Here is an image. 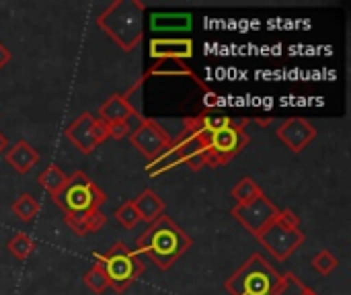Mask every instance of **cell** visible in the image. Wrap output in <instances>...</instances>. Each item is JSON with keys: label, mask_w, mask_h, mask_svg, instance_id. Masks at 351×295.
<instances>
[{"label": "cell", "mask_w": 351, "mask_h": 295, "mask_svg": "<svg viewBox=\"0 0 351 295\" xmlns=\"http://www.w3.org/2000/svg\"><path fill=\"white\" fill-rule=\"evenodd\" d=\"M187 164L191 170H199L208 164V129L202 125L199 117H185L183 131L173 140L171 148L148 164V175L158 177L175 166Z\"/></svg>", "instance_id": "6da1fadb"}, {"label": "cell", "mask_w": 351, "mask_h": 295, "mask_svg": "<svg viewBox=\"0 0 351 295\" xmlns=\"http://www.w3.org/2000/svg\"><path fill=\"white\" fill-rule=\"evenodd\" d=\"M191 238L177 222H173L169 216H160L148 224L144 234L138 238L136 253L146 255L158 269L169 271L191 248Z\"/></svg>", "instance_id": "7a4b0ae2"}, {"label": "cell", "mask_w": 351, "mask_h": 295, "mask_svg": "<svg viewBox=\"0 0 351 295\" xmlns=\"http://www.w3.org/2000/svg\"><path fill=\"white\" fill-rule=\"evenodd\" d=\"M146 4L142 0H115L99 16L97 27L123 51H134L142 37V18Z\"/></svg>", "instance_id": "3957f363"}, {"label": "cell", "mask_w": 351, "mask_h": 295, "mask_svg": "<svg viewBox=\"0 0 351 295\" xmlns=\"http://www.w3.org/2000/svg\"><path fill=\"white\" fill-rule=\"evenodd\" d=\"M282 285V273L269 265V261L255 253L243 263V267L232 273L224 287L230 295H276Z\"/></svg>", "instance_id": "277c9868"}, {"label": "cell", "mask_w": 351, "mask_h": 295, "mask_svg": "<svg viewBox=\"0 0 351 295\" xmlns=\"http://www.w3.org/2000/svg\"><path fill=\"white\" fill-rule=\"evenodd\" d=\"M95 263L103 269L109 287L117 294H123L144 273L140 253L128 248L123 242H115L105 255H95Z\"/></svg>", "instance_id": "5b68a950"}, {"label": "cell", "mask_w": 351, "mask_h": 295, "mask_svg": "<svg viewBox=\"0 0 351 295\" xmlns=\"http://www.w3.org/2000/svg\"><path fill=\"white\" fill-rule=\"evenodd\" d=\"M51 201L64 211V216H84L97 211L107 201V195L86 172L76 170L72 177H68L62 191L51 197Z\"/></svg>", "instance_id": "8992f818"}, {"label": "cell", "mask_w": 351, "mask_h": 295, "mask_svg": "<svg viewBox=\"0 0 351 295\" xmlns=\"http://www.w3.org/2000/svg\"><path fill=\"white\" fill-rule=\"evenodd\" d=\"M251 119H232L230 125L208 131V164L210 168L226 166L232 158H237L249 144V136L245 127Z\"/></svg>", "instance_id": "52a82bcc"}, {"label": "cell", "mask_w": 351, "mask_h": 295, "mask_svg": "<svg viewBox=\"0 0 351 295\" xmlns=\"http://www.w3.org/2000/svg\"><path fill=\"white\" fill-rule=\"evenodd\" d=\"M255 238L280 263H286L306 242V236L300 228H288V226L280 224L278 220H274L269 226H265Z\"/></svg>", "instance_id": "ba28073f"}, {"label": "cell", "mask_w": 351, "mask_h": 295, "mask_svg": "<svg viewBox=\"0 0 351 295\" xmlns=\"http://www.w3.org/2000/svg\"><path fill=\"white\" fill-rule=\"evenodd\" d=\"M130 144L150 162L160 158L173 144V138L169 131L152 117H142L138 121V127L130 133Z\"/></svg>", "instance_id": "9c48e42d"}, {"label": "cell", "mask_w": 351, "mask_h": 295, "mask_svg": "<svg viewBox=\"0 0 351 295\" xmlns=\"http://www.w3.org/2000/svg\"><path fill=\"white\" fill-rule=\"evenodd\" d=\"M66 138L72 142L74 148H78V152L90 154L105 140H109V133L107 125L101 119H97L93 113H82L66 127Z\"/></svg>", "instance_id": "30bf717a"}, {"label": "cell", "mask_w": 351, "mask_h": 295, "mask_svg": "<svg viewBox=\"0 0 351 295\" xmlns=\"http://www.w3.org/2000/svg\"><path fill=\"white\" fill-rule=\"evenodd\" d=\"M146 80L140 76L123 94L121 92H113L109 99H105L101 105H99V111H97V119H101L103 123H117V121H130L132 117H136L138 121L144 117L142 113H140V109L134 105V97H136V92L142 88V84H144Z\"/></svg>", "instance_id": "8fae6325"}, {"label": "cell", "mask_w": 351, "mask_h": 295, "mask_svg": "<svg viewBox=\"0 0 351 295\" xmlns=\"http://www.w3.org/2000/svg\"><path fill=\"white\" fill-rule=\"evenodd\" d=\"M278 211H280L278 205L263 193L257 199H253L251 203L234 205L230 214L245 230H249L253 236H257L265 226H269L276 220Z\"/></svg>", "instance_id": "7c38bea8"}, {"label": "cell", "mask_w": 351, "mask_h": 295, "mask_svg": "<svg viewBox=\"0 0 351 295\" xmlns=\"http://www.w3.org/2000/svg\"><path fill=\"white\" fill-rule=\"evenodd\" d=\"M278 138L280 142L294 154H300L315 138H317V129L311 121L302 119V117H292L288 121H284L278 127Z\"/></svg>", "instance_id": "4fadbf2b"}, {"label": "cell", "mask_w": 351, "mask_h": 295, "mask_svg": "<svg viewBox=\"0 0 351 295\" xmlns=\"http://www.w3.org/2000/svg\"><path fill=\"white\" fill-rule=\"evenodd\" d=\"M193 53V41L189 37H156L150 41V57L156 62H185Z\"/></svg>", "instance_id": "5bb4252c"}, {"label": "cell", "mask_w": 351, "mask_h": 295, "mask_svg": "<svg viewBox=\"0 0 351 295\" xmlns=\"http://www.w3.org/2000/svg\"><path fill=\"white\" fill-rule=\"evenodd\" d=\"M4 158L6 164H10L19 175H27L39 162V152L27 140H19L12 148L6 150Z\"/></svg>", "instance_id": "9a60e30c"}, {"label": "cell", "mask_w": 351, "mask_h": 295, "mask_svg": "<svg viewBox=\"0 0 351 295\" xmlns=\"http://www.w3.org/2000/svg\"><path fill=\"white\" fill-rule=\"evenodd\" d=\"M132 205L138 211L140 222L146 224H152L154 220L165 216V201L152 189H144L142 193H138V197L132 199Z\"/></svg>", "instance_id": "2e32d148"}, {"label": "cell", "mask_w": 351, "mask_h": 295, "mask_svg": "<svg viewBox=\"0 0 351 295\" xmlns=\"http://www.w3.org/2000/svg\"><path fill=\"white\" fill-rule=\"evenodd\" d=\"M150 76H187V78H191L204 92H208V90H212L191 68H187L185 66V62H156L148 72H144L142 74V78L146 80V78H150Z\"/></svg>", "instance_id": "e0dca14e"}, {"label": "cell", "mask_w": 351, "mask_h": 295, "mask_svg": "<svg viewBox=\"0 0 351 295\" xmlns=\"http://www.w3.org/2000/svg\"><path fill=\"white\" fill-rule=\"evenodd\" d=\"M105 222H107V218L99 209L97 211H90V214H84V216H64V224L76 236L95 234V232H99L105 226Z\"/></svg>", "instance_id": "ac0fdd59"}, {"label": "cell", "mask_w": 351, "mask_h": 295, "mask_svg": "<svg viewBox=\"0 0 351 295\" xmlns=\"http://www.w3.org/2000/svg\"><path fill=\"white\" fill-rule=\"evenodd\" d=\"M152 31H169V29H189L191 27V14H152L150 16Z\"/></svg>", "instance_id": "d6986e66"}, {"label": "cell", "mask_w": 351, "mask_h": 295, "mask_svg": "<svg viewBox=\"0 0 351 295\" xmlns=\"http://www.w3.org/2000/svg\"><path fill=\"white\" fill-rule=\"evenodd\" d=\"M10 211H12V214L16 216V220H21L23 224H29V222H33L35 216L39 214V203H37V199H35L33 195L23 193V195H19V197L12 201Z\"/></svg>", "instance_id": "ffe728a7"}, {"label": "cell", "mask_w": 351, "mask_h": 295, "mask_svg": "<svg viewBox=\"0 0 351 295\" xmlns=\"http://www.w3.org/2000/svg\"><path fill=\"white\" fill-rule=\"evenodd\" d=\"M37 181H39V185L49 193V197H53V195H58V193L62 191V187L66 185L68 175H66L60 166L51 164V166H47V168L39 175Z\"/></svg>", "instance_id": "44dd1931"}, {"label": "cell", "mask_w": 351, "mask_h": 295, "mask_svg": "<svg viewBox=\"0 0 351 295\" xmlns=\"http://www.w3.org/2000/svg\"><path fill=\"white\" fill-rule=\"evenodd\" d=\"M232 199L237 201V205H245L251 203L253 199H257L259 195H263V189L257 185V181H253L251 177H243L230 191Z\"/></svg>", "instance_id": "7402d4cb"}, {"label": "cell", "mask_w": 351, "mask_h": 295, "mask_svg": "<svg viewBox=\"0 0 351 295\" xmlns=\"http://www.w3.org/2000/svg\"><path fill=\"white\" fill-rule=\"evenodd\" d=\"M35 240L29 236V234H25V232H16L8 242H6V251L16 259V261H27L31 255H33V251H35Z\"/></svg>", "instance_id": "603a6c76"}, {"label": "cell", "mask_w": 351, "mask_h": 295, "mask_svg": "<svg viewBox=\"0 0 351 295\" xmlns=\"http://www.w3.org/2000/svg\"><path fill=\"white\" fill-rule=\"evenodd\" d=\"M276 295H319L315 290L306 287L294 273L282 275V285L276 292Z\"/></svg>", "instance_id": "cb8c5ba5"}, {"label": "cell", "mask_w": 351, "mask_h": 295, "mask_svg": "<svg viewBox=\"0 0 351 295\" xmlns=\"http://www.w3.org/2000/svg\"><path fill=\"white\" fill-rule=\"evenodd\" d=\"M337 267H339V259H337L331 251H327V248L319 251V253L315 255V259H313V269H315L319 275L329 277Z\"/></svg>", "instance_id": "d4e9b609"}, {"label": "cell", "mask_w": 351, "mask_h": 295, "mask_svg": "<svg viewBox=\"0 0 351 295\" xmlns=\"http://www.w3.org/2000/svg\"><path fill=\"white\" fill-rule=\"evenodd\" d=\"M82 281H84V285L93 292V294L101 295L105 294V290H109V283H107V277H105V273H103V269L95 263L86 273H84V277H82Z\"/></svg>", "instance_id": "484cf974"}, {"label": "cell", "mask_w": 351, "mask_h": 295, "mask_svg": "<svg viewBox=\"0 0 351 295\" xmlns=\"http://www.w3.org/2000/svg\"><path fill=\"white\" fill-rule=\"evenodd\" d=\"M115 220H117L125 230H134V228L140 224V216H138V211L134 209L132 199L123 201V203L115 209Z\"/></svg>", "instance_id": "4316f807"}, {"label": "cell", "mask_w": 351, "mask_h": 295, "mask_svg": "<svg viewBox=\"0 0 351 295\" xmlns=\"http://www.w3.org/2000/svg\"><path fill=\"white\" fill-rule=\"evenodd\" d=\"M105 125H107L109 138H113V140H121V138H125V136L132 133L130 121H117V123H105Z\"/></svg>", "instance_id": "83f0119b"}, {"label": "cell", "mask_w": 351, "mask_h": 295, "mask_svg": "<svg viewBox=\"0 0 351 295\" xmlns=\"http://www.w3.org/2000/svg\"><path fill=\"white\" fill-rule=\"evenodd\" d=\"M276 220L280 224L288 226V228H300V220H298V216L292 209H280L278 216H276Z\"/></svg>", "instance_id": "f1b7e54d"}, {"label": "cell", "mask_w": 351, "mask_h": 295, "mask_svg": "<svg viewBox=\"0 0 351 295\" xmlns=\"http://www.w3.org/2000/svg\"><path fill=\"white\" fill-rule=\"evenodd\" d=\"M204 105H206L208 109H214V107L220 105V97H218L214 90H208V92H204Z\"/></svg>", "instance_id": "f546056e"}, {"label": "cell", "mask_w": 351, "mask_h": 295, "mask_svg": "<svg viewBox=\"0 0 351 295\" xmlns=\"http://www.w3.org/2000/svg\"><path fill=\"white\" fill-rule=\"evenodd\" d=\"M10 60H12V53H10V49H8V47H6V45L0 41V70H2V68H4V66L10 62Z\"/></svg>", "instance_id": "4dcf8cb0"}, {"label": "cell", "mask_w": 351, "mask_h": 295, "mask_svg": "<svg viewBox=\"0 0 351 295\" xmlns=\"http://www.w3.org/2000/svg\"><path fill=\"white\" fill-rule=\"evenodd\" d=\"M6 148H8V140H6V136H4V133L0 131V154H2V152H4Z\"/></svg>", "instance_id": "1f68e13d"}, {"label": "cell", "mask_w": 351, "mask_h": 295, "mask_svg": "<svg viewBox=\"0 0 351 295\" xmlns=\"http://www.w3.org/2000/svg\"><path fill=\"white\" fill-rule=\"evenodd\" d=\"M255 121H257V123H259V125H263V127H265V125H269V123H271V121H274V119H271V117H269V119H255Z\"/></svg>", "instance_id": "d6a6232c"}]
</instances>
